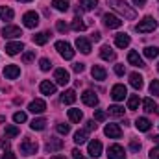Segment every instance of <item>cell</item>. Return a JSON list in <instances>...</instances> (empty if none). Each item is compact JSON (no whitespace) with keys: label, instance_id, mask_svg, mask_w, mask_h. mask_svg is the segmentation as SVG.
I'll return each instance as SVG.
<instances>
[{"label":"cell","instance_id":"cell-1","mask_svg":"<svg viewBox=\"0 0 159 159\" xmlns=\"http://www.w3.org/2000/svg\"><path fill=\"white\" fill-rule=\"evenodd\" d=\"M107 6H111L115 11H119L120 15H124V19H128V20H133L137 17V11L131 9L124 0H107Z\"/></svg>","mask_w":159,"mask_h":159},{"label":"cell","instance_id":"cell-2","mask_svg":"<svg viewBox=\"0 0 159 159\" xmlns=\"http://www.w3.org/2000/svg\"><path fill=\"white\" fill-rule=\"evenodd\" d=\"M157 28V20L154 19V17H144L137 26H135V30L139 32V34H150V32H154Z\"/></svg>","mask_w":159,"mask_h":159},{"label":"cell","instance_id":"cell-3","mask_svg":"<svg viewBox=\"0 0 159 159\" xmlns=\"http://www.w3.org/2000/svg\"><path fill=\"white\" fill-rule=\"evenodd\" d=\"M56 50H57L59 56L65 57V59H72V57H74V50H72V46H70L67 41H57V43H56Z\"/></svg>","mask_w":159,"mask_h":159},{"label":"cell","instance_id":"cell-4","mask_svg":"<svg viewBox=\"0 0 159 159\" xmlns=\"http://www.w3.org/2000/svg\"><path fill=\"white\" fill-rule=\"evenodd\" d=\"M37 150H39V144L32 139H24L20 143V154L22 156H34V154H37Z\"/></svg>","mask_w":159,"mask_h":159},{"label":"cell","instance_id":"cell-5","mask_svg":"<svg viewBox=\"0 0 159 159\" xmlns=\"http://www.w3.org/2000/svg\"><path fill=\"white\" fill-rule=\"evenodd\" d=\"M22 22H24V26L26 28H37L39 26V13H35V11H26L24 13V17H22Z\"/></svg>","mask_w":159,"mask_h":159},{"label":"cell","instance_id":"cell-6","mask_svg":"<svg viewBox=\"0 0 159 159\" xmlns=\"http://www.w3.org/2000/svg\"><path fill=\"white\" fill-rule=\"evenodd\" d=\"M102 20H104V24L109 28V30H117L122 26V20H120L117 15H111V13H106L104 17H102Z\"/></svg>","mask_w":159,"mask_h":159},{"label":"cell","instance_id":"cell-7","mask_svg":"<svg viewBox=\"0 0 159 159\" xmlns=\"http://www.w3.org/2000/svg\"><path fill=\"white\" fill-rule=\"evenodd\" d=\"M126 94H128V91H126V85H122V83L113 85V89H111V98H113L115 102L124 100V98H126Z\"/></svg>","mask_w":159,"mask_h":159},{"label":"cell","instance_id":"cell-8","mask_svg":"<svg viewBox=\"0 0 159 159\" xmlns=\"http://www.w3.org/2000/svg\"><path fill=\"white\" fill-rule=\"evenodd\" d=\"M54 80H56L57 85H67V83L70 81V74H69V70H65V69H56Z\"/></svg>","mask_w":159,"mask_h":159},{"label":"cell","instance_id":"cell-9","mask_svg":"<svg viewBox=\"0 0 159 159\" xmlns=\"http://www.w3.org/2000/svg\"><path fill=\"white\" fill-rule=\"evenodd\" d=\"M107 157L109 159H124L126 157V152L120 144H111L107 148Z\"/></svg>","mask_w":159,"mask_h":159},{"label":"cell","instance_id":"cell-10","mask_svg":"<svg viewBox=\"0 0 159 159\" xmlns=\"http://www.w3.org/2000/svg\"><path fill=\"white\" fill-rule=\"evenodd\" d=\"M2 35L7 37V39H15V37H20L22 35V30L19 26H4L2 28Z\"/></svg>","mask_w":159,"mask_h":159},{"label":"cell","instance_id":"cell-11","mask_svg":"<svg viewBox=\"0 0 159 159\" xmlns=\"http://www.w3.org/2000/svg\"><path fill=\"white\" fill-rule=\"evenodd\" d=\"M81 102L85 104V106H89V107H94L96 104H98V96L94 94V91H85L83 94H81Z\"/></svg>","mask_w":159,"mask_h":159},{"label":"cell","instance_id":"cell-12","mask_svg":"<svg viewBox=\"0 0 159 159\" xmlns=\"http://www.w3.org/2000/svg\"><path fill=\"white\" fill-rule=\"evenodd\" d=\"M104 133L109 137V139H120L122 137V129L119 128V124H107L104 128Z\"/></svg>","mask_w":159,"mask_h":159},{"label":"cell","instance_id":"cell-13","mask_svg":"<svg viewBox=\"0 0 159 159\" xmlns=\"http://www.w3.org/2000/svg\"><path fill=\"white\" fill-rule=\"evenodd\" d=\"M28 109H30V113H34V115H41V113L46 111V104H44V100H39V98H37V100L30 102Z\"/></svg>","mask_w":159,"mask_h":159},{"label":"cell","instance_id":"cell-14","mask_svg":"<svg viewBox=\"0 0 159 159\" xmlns=\"http://www.w3.org/2000/svg\"><path fill=\"white\" fill-rule=\"evenodd\" d=\"M65 146V143H63V139H56V137H52L48 143H46V152H50V154H54V152H57V150H61Z\"/></svg>","mask_w":159,"mask_h":159},{"label":"cell","instance_id":"cell-15","mask_svg":"<svg viewBox=\"0 0 159 159\" xmlns=\"http://www.w3.org/2000/svg\"><path fill=\"white\" fill-rule=\"evenodd\" d=\"M128 63L133 65V67H139V69H141V67H146L144 61H143V57H141L139 52H135V50H131V52L128 54Z\"/></svg>","mask_w":159,"mask_h":159},{"label":"cell","instance_id":"cell-16","mask_svg":"<svg viewBox=\"0 0 159 159\" xmlns=\"http://www.w3.org/2000/svg\"><path fill=\"white\" fill-rule=\"evenodd\" d=\"M87 150H89L91 157H100L102 156V143L100 141H91L89 146H87Z\"/></svg>","mask_w":159,"mask_h":159},{"label":"cell","instance_id":"cell-17","mask_svg":"<svg viewBox=\"0 0 159 159\" xmlns=\"http://www.w3.org/2000/svg\"><path fill=\"white\" fill-rule=\"evenodd\" d=\"M22 50H24V44L20 41H15V43H7L6 44V54H9V56H15V54L22 52Z\"/></svg>","mask_w":159,"mask_h":159},{"label":"cell","instance_id":"cell-18","mask_svg":"<svg viewBox=\"0 0 159 159\" xmlns=\"http://www.w3.org/2000/svg\"><path fill=\"white\" fill-rule=\"evenodd\" d=\"M39 89H41V93H43V94H46V96H52V94H56V83H52V81H48V80L41 81Z\"/></svg>","mask_w":159,"mask_h":159},{"label":"cell","instance_id":"cell-19","mask_svg":"<svg viewBox=\"0 0 159 159\" xmlns=\"http://www.w3.org/2000/svg\"><path fill=\"white\" fill-rule=\"evenodd\" d=\"M4 76L7 80H15L20 76V69L17 67V65H6V69H4Z\"/></svg>","mask_w":159,"mask_h":159},{"label":"cell","instance_id":"cell-20","mask_svg":"<svg viewBox=\"0 0 159 159\" xmlns=\"http://www.w3.org/2000/svg\"><path fill=\"white\" fill-rule=\"evenodd\" d=\"M76 48L81 54H91V43L85 37H76Z\"/></svg>","mask_w":159,"mask_h":159},{"label":"cell","instance_id":"cell-21","mask_svg":"<svg viewBox=\"0 0 159 159\" xmlns=\"http://www.w3.org/2000/svg\"><path fill=\"white\" fill-rule=\"evenodd\" d=\"M61 102L67 104V106L74 104V102H76V91H74V89H67V91L61 94Z\"/></svg>","mask_w":159,"mask_h":159},{"label":"cell","instance_id":"cell-22","mask_svg":"<svg viewBox=\"0 0 159 159\" xmlns=\"http://www.w3.org/2000/svg\"><path fill=\"white\" fill-rule=\"evenodd\" d=\"M129 83H131V87H133V89H137V91H141V89H143V85H144L143 76H141V74H137V72H131V74H129Z\"/></svg>","mask_w":159,"mask_h":159},{"label":"cell","instance_id":"cell-23","mask_svg":"<svg viewBox=\"0 0 159 159\" xmlns=\"http://www.w3.org/2000/svg\"><path fill=\"white\" fill-rule=\"evenodd\" d=\"M129 43H131V39H129L128 34H119V35H115V44H117L119 48H128Z\"/></svg>","mask_w":159,"mask_h":159},{"label":"cell","instance_id":"cell-24","mask_svg":"<svg viewBox=\"0 0 159 159\" xmlns=\"http://www.w3.org/2000/svg\"><path fill=\"white\" fill-rule=\"evenodd\" d=\"M91 74H93V78L94 80H98V81H104L106 80V69L104 67H100V65H94L93 69H91Z\"/></svg>","mask_w":159,"mask_h":159},{"label":"cell","instance_id":"cell-25","mask_svg":"<svg viewBox=\"0 0 159 159\" xmlns=\"http://www.w3.org/2000/svg\"><path fill=\"white\" fill-rule=\"evenodd\" d=\"M135 128H137L139 131H148V129L152 128V122L146 119V117H139V119L135 120Z\"/></svg>","mask_w":159,"mask_h":159},{"label":"cell","instance_id":"cell-26","mask_svg":"<svg viewBox=\"0 0 159 159\" xmlns=\"http://www.w3.org/2000/svg\"><path fill=\"white\" fill-rule=\"evenodd\" d=\"M100 57H102V59H106V61H115L117 54H115L109 46H102V48H100Z\"/></svg>","mask_w":159,"mask_h":159},{"label":"cell","instance_id":"cell-27","mask_svg":"<svg viewBox=\"0 0 159 159\" xmlns=\"http://www.w3.org/2000/svg\"><path fill=\"white\" fill-rule=\"evenodd\" d=\"M13 17H15V13H13L11 7H7V6H0V19H2V20H11Z\"/></svg>","mask_w":159,"mask_h":159},{"label":"cell","instance_id":"cell-28","mask_svg":"<svg viewBox=\"0 0 159 159\" xmlns=\"http://www.w3.org/2000/svg\"><path fill=\"white\" fill-rule=\"evenodd\" d=\"M143 107H144L146 113H154V111H157V106H156V102H154L152 98H144V100H143Z\"/></svg>","mask_w":159,"mask_h":159},{"label":"cell","instance_id":"cell-29","mask_svg":"<svg viewBox=\"0 0 159 159\" xmlns=\"http://www.w3.org/2000/svg\"><path fill=\"white\" fill-rule=\"evenodd\" d=\"M52 6H54L57 11H67L69 6H70V0H52Z\"/></svg>","mask_w":159,"mask_h":159},{"label":"cell","instance_id":"cell-30","mask_svg":"<svg viewBox=\"0 0 159 159\" xmlns=\"http://www.w3.org/2000/svg\"><path fill=\"white\" fill-rule=\"evenodd\" d=\"M139 94H131L129 98H128V109L129 111H135V109H139Z\"/></svg>","mask_w":159,"mask_h":159},{"label":"cell","instance_id":"cell-31","mask_svg":"<svg viewBox=\"0 0 159 159\" xmlns=\"http://www.w3.org/2000/svg\"><path fill=\"white\" fill-rule=\"evenodd\" d=\"M80 6L83 11H91L98 6V0H80Z\"/></svg>","mask_w":159,"mask_h":159},{"label":"cell","instance_id":"cell-32","mask_svg":"<svg viewBox=\"0 0 159 159\" xmlns=\"http://www.w3.org/2000/svg\"><path fill=\"white\" fill-rule=\"evenodd\" d=\"M74 143H76V144L87 143V129H78V131L74 133Z\"/></svg>","mask_w":159,"mask_h":159},{"label":"cell","instance_id":"cell-33","mask_svg":"<svg viewBox=\"0 0 159 159\" xmlns=\"http://www.w3.org/2000/svg\"><path fill=\"white\" fill-rule=\"evenodd\" d=\"M48 39H50V34H48V32H39V34L34 35V43H35V44H44Z\"/></svg>","mask_w":159,"mask_h":159},{"label":"cell","instance_id":"cell-34","mask_svg":"<svg viewBox=\"0 0 159 159\" xmlns=\"http://www.w3.org/2000/svg\"><path fill=\"white\" fill-rule=\"evenodd\" d=\"M144 56H146L148 59H156L159 56V48L157 46H146V48H144Z\"/></svg>","mask_w":159,"mask_h":159},{"label":"cell","instance_id":"cell-35","mask_svg":"<svg viewBox=\"0 0 159 159\" xmlns=\"http://www.w3.org/2000/svg\"><path fill=\"white\" fill-rule=\"evenodd\" d=\"M30 128L41 131V129H44V128H46V120H44V119H34V120H32V124H30Z\"/></svg>","mask_w":159,"mask_h":159},{"label":"cell","instance_id":"cell-36","mask_svg":"<svg viewBox=\"0 0 159 159\" xmlns=\"http://www.w3.org/2000/svg\"><path fill=\"white\" fill-rule=\"evenodd\" d=\"M69 119H70V122H80L83 119V113L80 109H69Z\"/></svg>","mask_w":159,"mask_h":159},{"label":"cell","instance_id":"cell-37","mask_svg":"<svg viewBox=\"0 0 159 159\" xmlns=\"http://www.w3.org/2000/svg\"><path fill=\"white\" fill-rule=\"evenodd\" d=\"M107 113H109L111 117H124V107H120V106H111V107L107 109Z\"/></svg>","mask_w":159,"mask_h":159},{"label":"cell","instance_id":"cell-38","mask_svg":"<svg viewBox=\"0 0 159 159\" xmlns=\"http://www.w3.org/2000/svg\"><path fill=\"white\" fill-rule=\"evenodd\" d=\"M4 133H6V137H17V135L20 133V129H19L17 126H6Z\"/></svg>","mask_w":159,"mask_h":159},{"label":"cell","instance_id":"cell-39","mask_svg":"<svg viewBox=\"0 0 159 159\" xmlns=\"http://www.w3.org/2000/svg\"><path fill=\"white\" fill-rule=\"evenodd\" d=\"M70 28H72L74 32H83V30H85V22H83L81 19H78V17H76V19L72 20V26H70Z\"/></svg>","mask_w":159,"mask_h":159},{"label":"cell","instance_id":"cell-40","mask_svg":"<svg viewBox=\"0 0 159 159\" xmlns=\"http://www.w3.org/2000/svg\"><path fill=\"white\" fill-rule=\"evenodd\" d=\"M107 119V111H104V109H96L94 111V120H98V122H102V120Z\"/></svg>","mask_w":159,"mask_h":159},{"label":"cell","instance_id":"cell-41","mask_svg":"<svg viewBox=\"0 0 159 159\" xmlns=\"http://www.w3.org/2000/svg\"><path fill=\"white\" fill-rule=\"evenodd\" d=\"M26 119H28V117H26V113H22V111H17V113L13 115V120H15L17 124H22V122H26Z\"/></svg>","mask_w":159,"mask_h":159},{"label":"cell","instance_id":"cell-42","mask_svg":"<svg viewBox=\"0 0 159 159\" xmlns=\"http://www.w3.org/2000/svg\"><path fill=\"white\" fill-rule=\"evenodd\" d=\"M56 129H57V133L67 135V133L70 131V126H69V124H57V126H56Z\"/></svg>","mask_w":159,"mask_h":159},{"label":"cell","instance_id":"cell-43","mask_svg":"<svg viewBox=\"0 0 159 159\" xmlns=\"http://www.w3.org/2000/svg\"><path fill=\"white\" fill-rule=\"evenodd\" d=\"M150 93L156 94V96H159V80H152V83H150Z\"/></svg>","mask_w":159,"mask_h":159},{"label":"cell","instance_id":"cell-44","mask_svg":"<svg viewBox=\"0 0 159 159\" xmlns=\"http://www.w3.org/2000/svg\"><path fill=\"white\" fill-rule=\"evenodd\" d=\"M39 67H41V70H50V67H52V65H50V59L43 57L39 61Z\"/></svg>","mask_w":159,"mask_h":159},{"label":"cell","instance_id":"cell-45","mask_svg":"<svg viewBox=\"0 0 159 159\" xmlns=\"http://www.w3.org/2000/svg\"><path fill=\"white\" fill-rule=\"evenodd\" d=\"M56 28H57V32H61V34H65V32H69V26L63 22V20H57V24H56Z\"/></svg>","mask_w":159,"mask_h":159},{"label":"cell","instance_id":"cell-46","mask_svg":"<svg viewBox=\"0 0 159 159\" xmlns=\"http://www.w3.org/2000/svg\"><path fill=\"white\" fill-rule=\"evenodd\" d=\"M34 57H35V52H26V54L22 56V61H24V63H30V61H34Z\"/></svg>","mask_w":159,"mask_h":159},{"label":"cell","instance_id":"cell-47","mask_svg":"<svg viewBox=\"0 0 159 159\" xmlns=\"http://www.w3.org/2000/svg\"><path fill=\"white\" fill-rule=\"evenodd\" d=\"M129 148H131V152H139V150H141V143L131 141V143H129Z\"/></svg>","mask_w":159,"mask_h":159},{"label":"cell","instance_id":"cell-48","mask_svg":"<svg viewBox=\"0 0 159 159\" xmlns=\"http://www.w3.org/2000/svg\"><path fill=\"white\" fill-rule=\"evenodd\" d=\"M85 129H87V131H94V129H96V124H94V120H87V126H85Z\"/></svg>","mask_w":159,"mask_h":159},{"label":"cell","instance_id":"cell-49","mask_svg":"<svg viewBox=\"0 0 159 159\" xmlns=\"http://www.w3.org/2000/svg\"><path fill=\"white\" fill-rule=\"evenodd\" d=\"M115 72H117L119 76H124V72H126V67H124V65H115Z\"/></svg>","mask_w":159,"mask_h":159},{"label":"cell","instance_id":"cell-50","mask_svg":"<svg viewBox=\"0 0 159 159\" xmlns=\"http://www.w3.org/2000/svg\"><path fill=\"white\" fill-rule=\"evenodd\" d=\"M150 159H159V146L150 150Z\"/></svg>","mask_w":159,"mask_h":159},{"label":"cell","instance_id":"cell-51","mask_svg":"<svg viewBox=\"0 0 159 159\" xmlns=\"http://www.w3.org/2000/svg\"><path fill=\"white\" fill-rule=\"evenodd\" d=\"M0 146H2L4 150H9V139H7V137L2 139V141H0Z\"/></svg>","mask_w":159,"mask_h":159},{"label":"cell","instance_id":"cell-52","mask_svg":"<svg viewBox=\"0 0 159 159\" xmlns=\"http://www.w3.org/2000/svg\"><path fill=\"white\" fill-rule=\"evenodd\" d=\"M2 159H17V157H15V154H13V152L6 150V152H4V156H2Z\"/></svg>","mask_w":159,"mask_h":159},{"label":"cell","instance_id":"cell-53","mask_svg":"<svg viewBox=\"0 0 159 159\" xmlns=\"http://www.w3.org/2000/svg\"><path fill=\"white\" fill-rule=\"evenodd\" d=\"M72 157H74V159H85L83 156H81V152H80L78 148H74V150H72Z\"/></svg>","mask_w":159,"mask_h":159},{"label":"cell","instance_id":"cell-54","mask_svg":"<svg viewBox=\"0 0 159 159\" xmlns=\"http://www.w3.org/2000/svg\"><path fill=\"white\" fill-rule=\"evenodd\" d=\"M72 69H74V72H83V69H85V67H83V63H74V67H72Z\"/></svg>","mask_w":159,"mask_h":159},{"label":"cell","instance_id":"cell-55","mask_svg":"<svg viewBox=\"0 0 159 159\" xmlns=\"http://www.w3.org/2000/svg\"><path fill=\"white\" fill-rule=\"evenodd\" d=\"M91 39H93V41H100V39H102V35H100V32H94V34L91 35Z\"/></svg>","mask_w":159,"mask_h":159},{"label":"cell","instance_id":"cell-56","mask_svg":"<svg viewBox=\"0 0 159 159\" xmlns=\"http://www.w3.org/2000/svg\"><path fill=\"white\" fill-rule=\"evenodd\" d=\"M133 4L139 6V7H143V6H146V0H133Z\"/></svg>","mask_w":159,"mask_h":159},{"label":"cell","instance_id":"cell-57","mask_svg":"<svg viewBox=\"0 0 159 159\" xmlns=\"http://www.w3.org/2000/svg\"><path fill=\"white\" fill-rule=\"evenodd\" d=\"M152 141H154V143H157V144H159V135H156V137H152Z\"/></svg>","mask_w":159,"mask_h":159},{"label":"cell","instance_id":"cell-58","mask_svg":"<svg viewBox=\"0 0 159 159\" xmlns=\"http://www.w3.org/2000/svg\"><path fill=\"white\" fill-rule=\"evenodd\" d=\"M52 159H67V157H63V156H54Z\"/></svg>","mask_w":159,"mask_h":159},{"label":"cell","instance_id":"cell-59","mask_svg":"<svg viewBox=\"0 0 159 159\" xmlns=\"http://www.w3.org/2000/svg\"><path fill=\"white\" fill-rule=\"evenodd\" d=\"M19 2H32V0H19Z\"/></svg>","mask_w":159,"mask_h":159},{"label":"cell","instance_id":"cell-60","mask_svg":"<svg viewBox=\"0 0 159 159\" xmlns=\"http://www.w3.org/2000/svg\"><path fill=\"white\" fill-rule=\"evenodd\" d=\"M157 70H159V63H157Z\"/></svg>","mask_w":159,"mask_h":159}]
</instances>
